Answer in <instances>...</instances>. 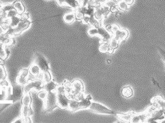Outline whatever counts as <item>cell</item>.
I'll list each match as a JSON object with an SVG mask.
<instances>
[{
    "label": "cell",
    "mask_w": 165,
    "mask_h": 123,
    "mask_svg": "<svg viewBox=\"0 0 165 123\" xmlns=\"http://www.w3.org/2000/svg\"><path fill=\"white\" fill-rule=\"evenodd\" d=\"M44 84V83L43 81L38 78L34 80H29L28 83L24 86V93H29L32 90H35L38 92V91L43 89Z\"/></svg>",
    "instance_id": "cell-1"
},
{
    "label": "cell",
    "mask_w": 165,
    "mask_h": 123,
    "mask_svg": "<svg viewBox=\"0 0 165 123\" xmlns=\"http://www.w3.org/2000/svg\"><path fill=\"white\" fill-rule=\"evenodd\" d=\"M89 109L91 111H92L97 114H117L114 111H113L112 110H111L109 108L105 107L102 104L100 103L92 102V104H91Z\"/></svg>",
    "instance_id": "cell-2"
},
{
    "label": "cell",
    "mask_w": 165,
    "mask_h": 123,
    "mask_svg": "<svg viewBox=\"0 0 165 123\" xmlns=\"http://www.w3.org/2000/svg\"><path fill=\"white\" fill-rule=\"evenodd\" d=\"M83 91H84V85L82 81L75 80L71 83V91L68 94H66V95L70 100L75 99L76 96L83 92Z\"/></svg>",
    "instance_id": "cell-3"
},
{
    "label": "cell",
    "mask_w": 165,
    "mask_h": 123,
    "mask_svg": "<svg viewBox=\"0 0 165 123\" xmlns=\"http://www.w3.org/2000/svg\"><path fill=\"white\" fill-rule=\"evenodd\" d=\"M69 101L66 94H56V104L60 109H68Z\"/></svg>",
    "instance_id": "cell-4"
},
{
    "label": "cell",
    "mask_w": 165,
    "mask_h": 123,
    "mask_svg": "<svg viewBox=\"0 0 165 123\" xmlns=\"http://www.w3.org/2000/svg\"><path fill=\"white\" fill-rule=\"evenodd\" d=\"M34 62L38 64V66L41 69L42 72L50 70V65H49L48 62L40 54H37L36 55L35 61Z\"/></svg>",
    "instance_id": "cell-5"
},
{
    "label": "cell",
    "mask_w": 165,
    "mask_h": 123,
    "mask_svg": "<svg viewBox=\"0 0 165 123\" xmlns=\"http://www.w3.org/2000/svg\"><path fill=\"white\" fill-rule=\"evenodd\" d=\"M30 24L31 22L29 19L28 20H21L18 25L14 28V36L20 35L23 31L26 30L29 28Z\"/></svg>",
    "instance_id": "cell-6"
},
{
    "label": "cell",
    "mask_w": 165,
    "mask_h": 123,
    "mask_svg": "<svg viewBox=\"0 0 165 123\" xmlns=\"http://www.w3.org/2000/svg\"><path fill=\"white\" fill-rule=\"evenodd\" d=\"M46 109L53 110L56 107V92H49L48 97L45 100Z\"/></svg>",
    "instance_id": "cell-7"
},
{
    "label": "cell",
    "mask_w": 165,
    "mask_h": 123,
    "mask_svg": "<svg viewBox=\"0 0 165 123\" xmlns=\"http://www.w3.org/2000/svg\"><path fill=\"white\" fill-rule=\"evenodd\" d=\"M98 36H99L103 42H109V41L113 38L112 34L102 26L98 27Z\"/></svg>",
    "instance_id": "cell-8"
},
{
    "label": "cell",
    "mask_w": 165,
    "mask_h": 123,
    "mask_svg": "<svg viewBox=\"0 0 165 123\" xmlns=\"http://www.w3.org/2000/svg\"><path fill=\"white\" fill-rule=\"evenodd\" d=\"M152 106L158 109H162L164 111L165 110V100H164L161 97L158 96V97H154L152 100Z\"/></svg>",
    "instance_id": "cell-9"
},
{
    "label": "cell",
    "mask_w": 165,
    "mask_h": 123,
    "mask_svg": "<svg viewBox=\"0 0 165 123\" xmlns=\"http://www.w3.org/2000/svg\"><path fill=\"white\" fill-rule=\"evenodd\" d=\"M28 69L30 75H31L34 78H38L39 76H41V74L43 72L40 67L35 62H33L32 64Z\"/></svg>",
    "instance_id": "cell-10"
},
{
    "label": "cell",
    "mask_w": 165,
    "mask_h": 123,
    "mask_svg": "<svg viewBox=\"0 0 165 123\" xmlns=\"http://www.w3.org/2000/svg\"><path fill=\"white\" fill-rule=\"evenodd\" d=\"M128 31L125 29H120L119 30L117 31L114 34V38L116 39L117 40L120 41H124L128 36Z\"/></svg>",
    "instance_id": "cell-11"
},
{
    "label": "cell",
    "mask_w": 165,
    "mask_h": 123,
    "mask_svg": "<svg viewBox=\"0 0 165 123\" xmlns=\"http://www.w3.org/2000/svg\"><path fill=\"white\" fill-rule=\"evenodd\" d=\"M148 116L146 114V112L141 113V114H134L133 115L130 122L132 123H140V122H144Z\"/></svg>",
    "instance_id": "cell-12"
},
{
    "label": "cell",
    "mask_w": 165,
    "mask_h": 123,
    "mask_svg": "<svg viewBox=\"0 0 165 123\" xmlns=\"http://www.w3.org/2000/svg\"><path fill=\"white\" fill-rule=\"evenodd\" d=\"M58 87L57 83L52 80L48 82H46L44 84L43 89L45 90L46 92H56V88Z\"/></svg>",
    "instance_id": "cell-13"
},
{
    "label": "cell",
    "mask_w": 165,
    "mask_h": 123,
    "mask_svg": "<svg viewBox=\"0 0 165 123\" xmlns=\"http://www.w3.org/2000/svg\"><path fill=\"white\" fill-rule=\"evenodd\" d=\"M150 117L153 118L154 119L156 120H163L165 116L164 114V110L162 109H155L153 112L151 113V114L150 115Z\"/></svg>",
    "instance_id": "cell-14"
},
{
    "label": "cell",
    "mask_w": 165,
    "mask_h": 123,
    "mask_svg": "<svg viewBox=\"0 0 165 123\" xmlns=\"http://www.w3.org/2000/svg\"><path fill=\"white\" fill-rule=\"evenodd\" d=\"M32 114V111L30 106L22 105L21 109V117L24 119L27 117H30Z\"/></svg>",
    "instance_id": "cell-15"
},
{
    "label": "cell",
    "mask_w": 165,
    "mask_h": 123,
    "mask_svg": "<svg viewBox=\"0 0 165 123\" xmlns=\"http://www.w3.org/2000/svg\"><path fill=\"white\" fill-rule=\"evenodd\" d=\"M68 109L72 112H76L80 110L79 101L77 99H71L69 104H68Z\"/></svg>",
    "instance_id": "cell-16"
},
{
    "label": "cell",
    "mask_w": 165,
    "mask_h": 123,
    "mask_svg": "<svg viewBox=\"0 0 165 123\" xmlns=\"http://www.w3.org/2000/svg\"><path fill=\"white\" fill-rule=\"evenodd\" d=\"M13 4L14 6V9H16L19 15L23 14L24 12L26 11L25 6H24V5L20 0H17V1L14 2Z\"/></svg>",
    "instance_id": "cell-17"
},
{
    "label": "cell",
    "mask_w": 165,
    "mask_h": 123,
    "mask_svg": "<svg viewBox=\"0 0 165 123\" xmlns=\"http://www.w3.org/2000/svg\"><path fill=\"white\" fill-rule=\"evenodd\" d=\"M8 19V22L9 24V26L10 28H15L18 25L19 22L21 21V18H20V15H17V16L13 17L10 19Z\"/></svg>",
    "instance_id": "cell-18"
},
{
    "label": "cell",
    "mask_w": 165,
    "mask_h": 123,
    "mask_svg": "<svg viewBox=\"0 0 165 123\" xmlns=\"http://www.w3.org/2000/svg\"><path fill=\"white\" fill-rule=\"evenodd\" d=\"M76 17L75 12L66 13L63 16V20L66 24H71L75 20Z\"/></svg>",
    "instance_id": "cell-19"
},
{
    "label": "cell",
    "mask_w": 165,
    "mask_h": 123,
    "mask_svg": "<svg viewBox=\"0 0 165 123\" xmlns=\"http://www.w3.org/2000/svg\"><path fill=\"white\" fill-rule=\"evenodd\" d=\"M79 107H80V110L81 109H89L91 104H92V100L87 99L85 97L84 98H83L82 100H79Z\"/></svg>",
    "instance_id": "cell-20"
},
{
    "label": "cell",
    "mask_w": 165,
    "mask_h": 123,
    "mask_svg": "<svg viewBox=\"0 0 165 123\" xmlns=\"http://www.w3.org/2000/svg\"><path fill=\"white\" fill-rule=\"evenodd\" d=\"M22 105L24 106H30L32 103V97L30 95V92L29 93H24L23 97L22 98Z\"/></svg>",
    "instance_id": "cell-21"
},
{
    "label": "cell",
    "mask_w": 165,
    "mask_h": 123,
    "mask_svg": "<svg viewBox=\"0 0 165 123\" xmlns=\"http://www.w3.org/2000/svg\"><path fill=\"white\" fill-rule=\"evenodd\" d=\"M135 113H134L133 112H130L129 113H127V114H117L116 115L120 120H124V121H126V122H130L133 115Z\"/></svg>",
    "instance_id": "cell-22"
},
{
    "label": "cell",
    "mask_w": 165,
    "mask_h": 123,
    "mask_svg": "<svg viewBox=\"0 0 165 123\" xmlns=\"http://www.w3.org/2000/svg\"><path fill=\"white\" fill-rule=\"evenodd\" d=\"M41 79L43 81L44 83L45 84L46 82H48L53 80V76H52L51 73L49 71H45V72H43L41 74Z\"/></svg>",
    "instance_id": "cell-23"
},
{
    "label": "cell",
    "mask_w": 165,
    "mask_h": 123,
    "mask_svg": "<svg viewBox=\"0 0 165 123\" xmlns=\"http://www.w3.org/2000/svg\"><path fill=\"white\" fill-rule=\"evenodd\" d=\"M29 77H26V76H24L18 74V76H17L16 80L17 84L19 85V86H24L26 84L28 83V82L30 80Z\"/></svg>",
    "instance_id": "cell-24"
},
{
    "label": "cell",
    "mask_w": 165,
    "mask_h": 123,
    "mask_svg": "<svg viewBox=\"0 0 165 123\" xmlns=\"http://www.w3.org/2000/svg\"><path fill=\"white\" fill-rule=\"evenodd\" d=\"M108 43H109V46H110V51H114L115 50V49L117 48L118 46H119L120 41L117 40L114 37H113Z\"/></svg>",
    "instance_id": "cell-25"
},
{
    "label": "cell",
    "mask_w": 165,
    "mask_h": 123,
    "mask_svg": "<svg viewBox=\"0 0 165 123\" xmlns=\"http://www.w3.org/2000/svg\"><path fill=\"white\" fill-rule=\"evenodd\" d=\"M122 94L123 97L125 98H130L133 95V90L130 87H125L123 88Z\"/></svg>",
    "instance_id": "cell-26"
},
{
    "label": "cell",
    "mask_w": 165,
    "mask_h": 123,
    "mask_svg": "<svg viewBox=\"0 0 165 123\" xmlns=\"http://www.w3.org/2000/svg\"><path fill=\"white\" fill-rule=\"evenodd\" d=\"M117 8L120 10L123 11H126L129 9V6L128 5L124 0H120L117 1Z\"/></svg>",
    "instance_id": "cell-27"
},
{
    "label": "cell",
    "mask_w": 165,
    "mask_h": 123,
    "mask_svg": "<svg viewBox=\"0 0 165 123\" xmlns=\"http://www.w3.org/2000/svg\"><path fill=\"white\" fill-rule=\"evenodd\" d=\"M5 49H6V45L0 40V59L1 60H5L7 58Z\"/></svg>",
    "instance_id": "cell-28"
},
{
    "label": "cell",
    "mask_w": 165,
    "mask_h": 123,
    "mask_svg": "<svg viewBox=\"0 0 165 123\" xmlns=\"http://www.w3.org/2000/svg\"><path fill=\"white\" fill-rule=\"evenodd\" d=\"M89 24H90L92 27L98 28V27L102 26L101 25V24H102V22L96 19L94 16H90V19H89Z\"/></svg>",
    "instance_id": "cell-29"
},
{
    "label": "cell",
    "mask_w": 165,
    "mask_h": 123,
    "mask_svg": "<svg viewBox=\"0 0 165 123\" xmlns=\"http://www.w3.org/2000/svg\"><path fill=\"white\" fill-rule=\"evenodd\" d=\"M99 50L102 53L110 52V46L108 42H103L100 44Z\"/></svg>",
    "instance_id": "cell-30"
},
{
    "label": "cell",
    "mask_w": 165,
    "mask_h": 123,
    "mask_svg": "<svg viewBox=\"0 0 165 123\" xmlns=\"http://www.w3.org/2000/svg\"><path fill=\"white\" fill-rule=\"evenodd\" d=\"M48 92H46L45 90H41L40 91H38V98L41 99L42 100H44V101H45L46 100V98L48 97Z\"/></svg>",
    "instance_id": "cell-31"
},
{
    "label": "cell",
    "mask_w": 165,
    "mask_h": 123,
    "mask_svg": "<svg viewBox=\"0 0 165 123\" xmlns=\"http://www.w3.org/2000/svg\"><path fill=\"white\" fill-rule=\"evenodd\" d=\"M6 78V72L4 67L0 65V83H3Z\"/></svg>",
    "instance_id": "cell-32"
},
{
    "label": "cell",
    "mask_w": 165,
    "mask_h": 123,
    "mask_svg": "<svg viewBox=\"0 0 165 123\" xmlns=\"http://www.w3.org/2000/svg\"><path fill=\"white\" fill-rule=\"evenodd\" d=\"M87 33H88L89 36H92V37L97 36H98V34H99L98 33L97 28H95V27H92V28H90L88 29Z\"/></svg>",
    "instance_id": "cell-33"
},
{
    "label": "cell",
    "mask_w": 165,
    "mask_h": 123,
    "mask_svg": "<svg viewBox=\"0 0 165 123\" xmlns=\"http://www.w3.org/2000/svg\"><path fill=\"white\" fill-rule=\"evenodd\" d=\"M104 5H105V6H107L108 7H110V9L113 8V7H117V1H116V0H107L104 4Z\"/></svg>",
    "instance_id": "cell-34"
},
{
    "label": "cell",
    "mask_w": 165,
    "mask_h": 123,
    "mask_svg": "<svg viewBox=\"0 0 165 123\" xmlns=\"http://www.w3.org/2000/svg\"><path fill=\"white\" fill-rule=\"evenodd\" d=\"M17 15H18V13L17 12L16 9H12V10H10V11L6 12V19H10L12 18H13V17L17 16Z\"/></svg>",
    "instance_id": "cell-35"
},
{
    "label": "cell",
    "mask_w": 165,
    "mask_h": 123,
    "mask_svg": "<svg viewBox=\"0 0 165 123\" xmlns=\"http://www.w3.org/2000/svg\"><path fill=\"white\" fill-rule=\"evenodd\" d=\"M106 29H107L108 31H111V32H112V33L115 34L117 31L119 30V29H120V28L119 27V26L117 25V24H114V25H112V26H108Z\"/></svg>",
    "instance_id": "cell-36"
},
{
    "label": "cell",
    "mask_w": 165,
    "mask_h": 123,
    "mask_svg": "<svg viewBox=\"0 0 165 123\" xmlns=\"http://www.w3.org/2000/svg\"><path fill=\"white\" fill-rule=\"evenodd\" d=\"M56 94H66V88L65 86L63 85H58L57 88L56 90Z\"/></svg>",
    "instance_id": "cell-37"
},
{
    "label": "cell",
    "mask_w": 165,
    "mask_h": 123,
    "mask_svg": "<svg viewBox=\"0 0 165 123\" xmlns=\"http://www.w3.org/2000/svg\"><path fill=\"white\" fill-rule=\"evenodd\" d=\"M14 9V4H6V5H4L3 6V8L2 9L4 11V12H7L9 11L12 10V9Z\"/></svg>",
    "instance_id": "cell-38"
},
{
    "label": "cell",
    "mask_w": 165,
    "mask_h": 123,
    "mask_svg": "<svg viewBox=\"0 0 165 123\" xmlns=\"http://www.w3.org/2000/svg\"><path fill=\"white\" fill-rule=\"evenodd\" d=\"M19 75H22L24 76H26V77H29L30 76V72H29V69L27 68H24L19 71Z\"/></svg>",
    "instance_id": "cell-39"
},
{
    "label": "cell",
    "mask_w": 165,
    "mask_h": 123,
    "mask_svg": "<svg viewBox=\"0 0 165 123\" xmlns=\"http://www.w3.org/2000/svg\"><path fill=\"white\" fill-rule=\"evenodd\" d=\"M20 18L22 20H28L30 19V15L28 12H24L23 14H20Z\"/></svg>",
    "instance_id": "cell-40"
},
{
    "label": "cell",
    "mask_w": 165,
    "mask_h": 123,
    "mask_svg": "<svg viewBox=\"0 0 165 123\" xmlns=\"http://www.w3.org/2000/svg\"><path fill=\"white\" fill-rule=\"evenodd\" d=\"M159 51L160 53V54L161 56V58L162 60H163L164 62L165 63V50H163V49L161 48H159Z\"/></svg>",
    "instance_id": "cell-41"
},
{
    "label": "cell",
    "mask_w": 165,
    "mask_h": 123,
    "mask_svg": "<svg viewBox=\"0 0 165 123\" xmlns=\"http://www.w3.org/2000/svg\"><path fill=\"white\" fill-rule=\"evenodd\" d=\"M89 19H90V16H87V15H85V16L83 17V18L82 19V21L83 24H89Z\"/></svg>",
    "instance_id": "cell-42"
},
{
    "label": "cell",
    "mask_w": 165,
    "mask_h": 123,
    "mask_svg": "<svg viewBox=\"0 0 165 123\" xmlns=\"http://www.w3.org/2000/svg\"><path fill=\"white\" fill-rule=\"evenodd\" d=\"M146 122H148V123H157L158 122V121H157L156 120H155L153 118H152V117H148L146 120V121H145Z\"/></svg>",
    "instance_id": "cell-43"
},
{
    "label": "cell",
    "mask_w": 165,
    "mask_h": 123,
    "mask_svg": "<svg viewBox=\"0 0 165 123\" xmlns=\"http://www.w3.org/2000/svg\"><path fill=\"white\" fill-rule=\"evenodd\" d=\"M107 1V0H95V1L96 2V4H97L98 6H100V5L104 4Z\"/></svg>",
    "instance_id": "cell-44"
},
{
    "label": "cell",
    "mask_w": 165,
    "mask_h": 123,
    "mask_svg": "<svg viewBox=\"0 0 165 123\" xmlns=\"http://www.w3.org/2000/svg\"><path fill=\"white\" fill-rule=\"evenodd\" d=\"M6 17H4V16H0V26H1L2 24H3L5 21H6Z\"/></svg>",
    "instance_id": "cell-45"
},
{
    "label": "cell",
    "mask_w": 165,
    "mask_h": 123,
    "mask_svg": "<svg viewBox=\"0 0 165 123\" xmlns=\"http://www.w3.org/2000/svg\"><path fill=\"white\" fill-rule=\"evenodd\" d=\"M124 1L126 3L128 6H131V5H132L133 4H134V0H124Z\"/></svg>",
    "instance_id": "cell-46"
},
{
    "label": "cell",
    "mask_w": 165,
    "mask_h": 123,
    "mask_svg": "<svg viewBox=\"0 0 165 123\" xmlns=\"http://www.w3.org/2000/svg\"><path fill=\"white\" fill-rule=\"evenodd\" d=\"M4 34H6V31H5L3 27H2L1 26H0V36L3 35Z\"/></svg>",
    "instance_id": "cell-47"
},
{
    "label": "cell",
    "mask_w": 165,
    "mask_h": 123,
    "mask_svg": "<svg viewBox=\"0 0 165 123\" xmlns=\"http://www.w3.org/2000/svg\"><path fill=\"white\" fill-rule=\"evenodd\" d=\"M152 82H153L154 84H155V85H157V86H158V87H159V88H160V89H161V87H160V86H159V83H158V82H156V81L154 80V78H152Z\"/></svg>",
    "instance_id": "cell-48"
},
{
    "label": "cell",
    "mask_w": 165,
    "mask_h": 123,
    "mask_svg": "<svg viewBox=\"0 0 165 123\" xmlns=\"http://www.w3.org/2000/svg\"><path fill=\"white\" fill-rule=\"evenodd\" d=\"M85 98H87V99H89V100H92V97L89 94L85 96Z\"/></svg>",
    "instance_id": "cell-49"
},
{
    "label": "cell",
    "mask_w": 165,
    "mask_h": 123,
    "mask_svg": "<svg viewBox=\"0 0 165 123\" xmlns=\"http://www.w3.org/2000/svg\"><path fill=\"white\" fill-rule=\"evenodd\" d=\"M3 6H4L3 4H2V3H1V2H0V9H2V8H3Z\"/></svg>",
    "instance_id": "cell-50"
},
{
    "label": "cell",
    "mask_w": 165,
    "mask_h": 123,
    "mask_svg": "<svg viewBox=\"0 0 165 123\" xmlns=\"http://www.w3.org/2000/svg\"><path fill=\"white\" fill-rule=\"evenodd\" d=\"M161 123H165V118H164V119L163 120H161Z\"/></svg>",
    "instance_id": "cell-51"
},
{
    "label": "cell",
    "mask_w": 165,
    "mask_h": 123,
    "mask_svg": "<svg viewBox=\"0 0 165 123\" xmlns=\"http://www.w3.org/2000/svg\"><path fill=\"white\" fill-rule=\"evenodd\" d=\"M164 116H165V110L164 111Z\"/></svg>",
    "instance_id": "cell-52"
},
{
    "label": "cell",
    "mask_w": 165,
    "mask_h": 123,
    "mask_svg": "<svg viewBox=\"0 0 165 123\" xmlns=\"http://www.w3.org/2000/svg\"><path fill=\"white\" fill-rule=\"evenodd\" d=\"M116 1H120V0H116Z\"/></svg>",
    "instance_id": "cell-53"
},
{
    "label": "cell",
    "mask_w": 165,
    "mask_h": 123,
    "mask_svg": "<svg viewBox=\"0 0 165 123\" xmlns=\"http://www.w3.org/2000/svg\"><path fill=\"white\" fill-rule=\"evenodd\" d=\"M78 1H81V0H78Z\"/></svg>",
    "instance_id": "cell-54"
}]
</instances>
